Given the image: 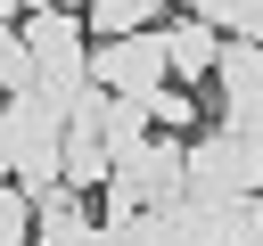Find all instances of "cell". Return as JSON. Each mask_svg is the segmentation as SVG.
<instances>
[{"label":"cell","instance_id":"277c9868","mask_svg":"<svg viewBox=\"0 0 263 246\" xmlns=\"http://www.w3.org/2000/svg\"><path fill=\"white\" fill-rule=\"evenodd\" d=\"M25 57H33V90H49L58 107H74L90 90V41H82V16H25Z\"/></svg>","mask_w":263,"mask_h":246},{"label":"cell","instance_id":"8fae6325","mask_svg":"<svg viewBox=\"0 0 263 246\" xmlns=\"http://www.w3.org/2000/svg\"><path fill=\"white\" fill-rule=\"evenodd\" d=\"M33 90V57H25V33L16 25H0V107L8 98H25Z\"/></svg>","mask_w":263,"mask_h":246},{"label":"cell","instance_id":"9c48e42d","mask_svg":"<svg viewBox=\"0 0 263 246\" xmlns=\"http://www.w3.org/2000/svg\"><path fill=\"white\" fill-rule=\"evenodd\" d=\"M164 0H82V25L99 41H123V33H156Z\"/></svg>","mask_w":263,"mask_h":246},{"label":"cell","instance_id":"3957f363","mask_svg":"<svg viewBox=\"0 0 263 246\" xmlns=\"http://www.w3.org/2000/svg\"><path fill=\"white\" fill-rule=\"evenodd\" d=\"M181 164H189V189H205V197H230V205L263 197V139L255 131L214 123V131L181 139Z\"/></svg>","mask_w":263,"mask_h":246},{"label":"cell","instance_id":"4fadbf2b","mask_svg":"<svg viewBox=\"0 0 263 246\" xmlns=\"http://www.w3.org/2000/svg\"><path fill=\"white\" fill-rule=\"evenodd\" d=\"M107 246H181L164 213H132V221H107Z\"/></svg>","mask_w":263,"mask_h":246},{"label":"cell","instance_id":"52a82bcc","mask_svg":"<svg viewBox=\"0 0 263 246\" xmlns=\"http://www.w3.org/2000/svg\"><path fill=\"white\" fill-rule=\"evenodd\" d=\"M33 246H107V221H90L82 197L58 180V189L33 197Z\"/></svg>","mask_w":263,"mask_h":246},{"label":"cell","instance_id":"30bf717a","mask_svg":"<svg viewBox=\"0 0 263 246\" xmlns=\"http://www.w3.org/2000/svg\"><path fill=\"white\" fill-rule=\"evenodd\" d=\"M99 131H107V156H123V148L148 139V107H140V98H107V123H99Z\"/></svg>","mask_w":263,"mask_h":246},{"label":"cell","instance_id":"5b68a950","mask_svg":"<svg viewBox=\"0 0 263 246\" xmlns=\"http://www.w3.org/2000/svg\"><path fill=\"white\" fill-rule=\"evenodd\" d=\"M173 82V66H164V33H123V41H90V90H107V98H156Z\"/></svg>","mask_w":263,"mask_h":246},{"label":"cell","instance_id":"8992f818","mask_svg":"<svg viewBox=\"0 0 263 246\" xmlns=\"http://www.w3.org/2000/svg\"><path fill=\"white\" fill-rule=\"evenodd\" d=\"M214 98H222V123H230V131H255V139H263V49H255V41H222Z\"/></svg>","mask_w":263,"mask_h":246},{"label":"cell","instance_id":"9a60e30c","mask_svg":"<svg viewBox=\"0 0 263 246\" xmlns=\"http://www.w3.org/2000/svg\"><path fill=\"white\" fill-rule=\"evenodd\" d=\"M25 8H33V16H58V8H66V16H82V0H25Z\"/></svg>","mask_w":263,"mask_h":246},{"label":"cell","instance_id":"5bb4252c","mask_svg":"<svg viewBox=\"0 0 263 246\" xmlns=\"http://www.w3.org/2000/svg\"><path fill=\"white\" fill-rule=\"evenodd\" d=\"M0 246H33V197L16 180H0Z\"/></svg>","mask_w":263,"mask_h":246},{"label":"cell","instance_id":"2e32d148","mask_svg":"<svg viewBox=\"0 0 263 246\" xmlns=\"http://www.w3.org/2000/svg\"><path fill=\"white\" fill-rule=\"evenodd\" d=\"M0 180H8V115H0Z\"/></svg>","mask_w":263,"mask_h":246},{"label":"cell","instance_id":"6da1fadb","mask_svg":"<svg viewBox=\"0 0 263 246\" xmlns=\"http://www.w3.org/2000/svg\"><path fill=\"white\" fill-rule=\"evenodd\" d=\"M0 115H8V180H16L25 197L58 189V172H66V107H58L49 90H25V98H8Z\"/></svg>","mask_w":263,"mask_h":246},{"label":"cell","instance_id":"7a4b0ae2","mask_svg":"<svg viewBox=\"0 0 263 246\" xmlns=\"http://www.w3.org/2000/svg\"><path fill=\"white\" fill-rule=\"evenodd\" d=\"M181 189H189L181 139L148 131V139H140V148H123V156H115V172H107V221H132V213H164V205H181Z\"/></svg>","mask_w":263,"mask_h":246},{"label":"cell","instance_id":"7c38bea8","mask_svg":"<svg viewBox=\"0 0 263 246\" xmlns=\"http://www.w3.org/2000/svg\"><path fill=\"white\" fill-rule=\"evenodd\" d=\"M189 123H197V98H189V90H173V82H164V90H156V98H148V131H164V139H181V131H189Z\"/></svg>","mask_w":263,"mask_h":246},{"label":"cell","instance_id":"ba28073f","mask_svg":"<svg viewBox=\"0 0 263 246\" xmlns=\"http://www.w3.org/2000/svg\"><path fill=\"white\" fill-rule=\"evenodd\" d=\"M164 66H173V82H214V66H222V33L197 25V16L164 25Z\"/></svg>","mask_w":263,"mask_h":246}]
</instances>
